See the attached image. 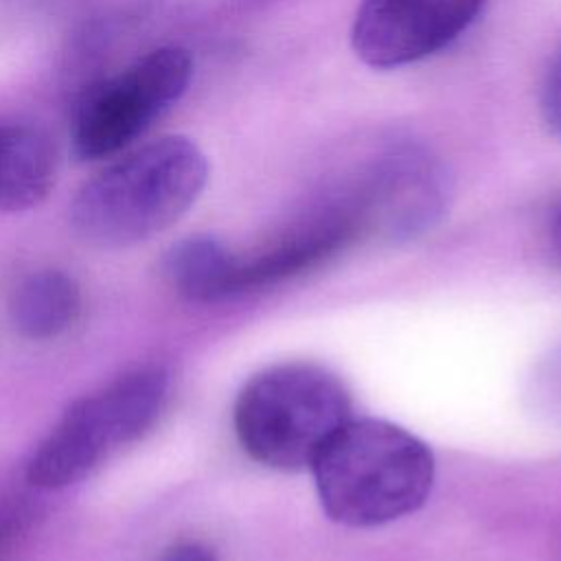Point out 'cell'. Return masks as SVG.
<instances>
[{
	"label": "cell",
	"mask_w": 561,
	"mask_h": 561,
	"mask_svg": "<svg viewBox=\"0 0 561 561\" xmlns=\"http://www.w3.org/2000/svg\"><path fill=\"white\" fill-rule=\"evenodd\" d=\"M206 180L202 149L186 136H162L88 180L70 204V224L92 245H134L173 226Z\"/></svg>",
	"instance_id": "1"
},
{
	"label": "cell",
	"mask_w": 561,
	"mask_h": 561,
	"mask_svg": "<svg viewBox=\"0 0 561 561\" xmlns=\"http://www.w3.org/2000/svg\"><path fill=\"white\" fill-rule=\"evenodd\" d=\"M324 513L370 528L421 508L434 484V456L408 430L381 419H348L311 465Z\"/></svg>",
	"instance_id": "2"
},
{
	"label": "cell",
	"mask_w": 561,
	"mask_h": 561,
	"mask_svg": "<svg viewBox=\"0 0 561 561\" xmlns=\"http://www.w3.org/2000/svg\"><path fill=\"white\" fill-rule=\"evenodd\" d=\"M351 419L344 383L316 364H276L239 390L232 423L243 451L280 471L311 469L333 434Z\"/></svg>",
	"instance_id": "3"
},
{
	"label": "cell",
	"mask_w": 561,
	"mask_h": 561,
	"mask_svg": "<svg viewBox=\"0 0 561 561\" xmlns=\"http://www.w3.org/2000/svg\"><path fill=\"white\" fill-rule=\"evenodd\" d=\"M171 397V373L147 364L77 399L26 462V482L57 491L85 480L118 449L160 421Z\"/></svg>",
	"instance_id": "4"
},
{
	"label": "cell",
	"mask_w": 561,
	"mask_h": 561,
	"mask_svg": "<svg viewBox=\"0 0 561 561\" xmlns=\"http://www.w3.org/2000/svg\"><path fill=\"white\" fill-rule=\"evenodd\" d=\"M191 77V55L180 46H160L92 88L75 116L77 158L101 160L129 147L182 99Z\"/></svg>",
	"instance_id": "5"
},
{
	"label": "cell",
	"mask_w": 561,
	"mask_h": 561,
	"mask_svg": "<svg viewBox=\"0 0 561 561\" xmlns=\"http://www.w3.org/2000/svg\"><path fill=\"white\" fill-rule=\"evenodd\" d=\"M451 197L443 162L419 147L383 153L351 202L359 234L403 243L432 230Z\"/></svg>",
	"instance_id": "6"
},
{
	"label": "cell",
	"mask_w": 561,
	"mask_h": 561,
	"mask_svg": "<svg viewBox=\"0 0 561 561\" xmlns=\"http://www.w3.org/2000/svg\"><path fill=\"white\" fill-rule=\"evenodd\" d=\"M486 0H362L351 44L373 68L425 59L471 26Z\"/></svg>",
	"instance_id": "7"
},
{
	"label": "cell",
	"mask_w": 561,
	"mask_h": 561,
	"mask_svg": "<svg viewBox=\"0 0 561 561\" xmlns=\"http://www.w3.org/2000/svg\"><path fill=\"white\" fill-rule=\"evenodd\" d=\"M57 151L50 138L26 123L0 121V213L42 204L55 186Z\"/></svg>",
	"instance_id": "8"
},
{
	"label": "cell",
	"mask_w": 561,
	"mask_h": 561,
	"mask_svg": "<svg viewBox=\"0 0 561 561\" xmlns=\"http://www.w3.org/2000/svg\"><path fill=\"white\" fill-rule=\"evenodd\" d=\"M83 311L81 285L61 270L26 274L9 296V320L31 342H48L68 333Z\"/></svg>",
	"instance_id": "9"
},
{
	"label": "cell",
	"mask_w": 561,
	"mask_h": 561,
	"mask_svg": "<svg viewBox=\"0 0 561 561\" xmlns=\"http://www.w3.org/2000/svg\"><path fill=\"white\" fill-rule=\"evenodd\" d=\"M239 263L219 239L208 234L173 243L162 259L169 285L191 302H219L239 294Z\"/></svg>",
	"instance_id": "10"
},
{
	"label": "cell",
	"mask_w": 561,
	"mask_h": 561,
	"mask_svg": "<svg viewBox=\"0 0 561 561\" xmlns=\"http://www.w3.org/2000/svg\"><path fill=\"white\" fill-rule=\"evenodd\" d=\"M526 397L539 416L561 425V344L537 362L528 379Z\"/></svg>",
	"instance_id": "11"
},
{
	"label": "cell",
	"mask_w": 561,
	"mask_h": 561,
	"mask_svg": "<svg viewBox=\"0 0 561 561\" xmlns=\"http://www.w3.org/2000/svg\"><path fill=\"white\" fill-rule=\"evenodd\" d=\"M541 116L548 129L561 140V46L554 53L541 85Z\"/></svg>",
	"instance_id": "12"
},
{
	"label": "cell",
	"mask_w": 561,
	"mask_h": 561,
	"mask_svg": "<svg viewBox=\"0 0 561 561\" xmlns=\"http://www.w3.org/2000/svg\"><path fill=\"white\" fill-rule=\"evenodd\" d=\"M158 561H219L217 552L199 539H180L162 550Z\"/></svg>",
	"instance_id": "13"
},
{
	"label": "cell",
	"mask_w": 561,
	"mask_h": 561,
	"mask_svg": "<svg viewBox=\"0 0 561 561\" xmlns=\"http://www.w3.org/2000/svg\"><path fill=\"white\" fill-rule=\"evenodd\" d=\"M550 245H552L554 256L561 263V204L554 208L552 219H550Z\"/></svg>",
	"instance_id": "14"
},
{
	"label": "cell",
	"mask_w": 561,
	"mask_h": 561,
	"mask_svg": "<svg viewBox=\"0 0 561 561\" xmlns=\"http://www.w3.org/2000/svg\"><path fill=\"white\" fill-rule=\"evenodd\" d=\"M0 561H9V559L4 557V552H0Z\"/></svg>",
	"instance_id": "15"
}]
</instances>
